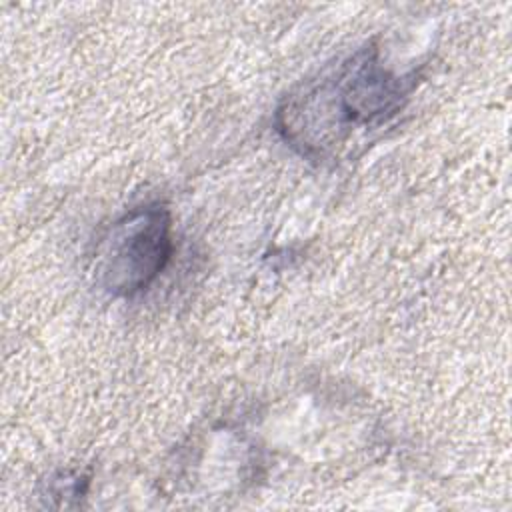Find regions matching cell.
I'll return each mask as SVG.
<instances>
[{
  "mask_svg": "<svg viewBox=\"0 0 512 512\" xmlns=\"http://www.w3.org/2000/svg\"><path fill=\"white\" fill-rule=\"evenodd\" d=\"M420 74H398L374 42L290 92L276 112L282 138L310 160L328 158L358 128H376L410 100Z\"/></svg>",
  "mask_w": 512,
  "mask_h": 512,
  "instance_id": "6da1fadb",
  "label": "cell"
},
{
  "mask_svg": "<svg viewBox=\"0 0 512 512\" xmlns=\"http://www.w3.org/2000/svg\"><path fill=\"white\" fill-rule=\"evenodd\" d=\"M174 252L172 214L164 204H144L120 216L96 250V282L114 298H130L164 272Z\"/></svg>",
  "mask_w": 512,
  "mask_h": 512,
  "instance_id": "7a4b0ae2",
  "label": "cell"
}]
</instances>
